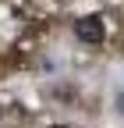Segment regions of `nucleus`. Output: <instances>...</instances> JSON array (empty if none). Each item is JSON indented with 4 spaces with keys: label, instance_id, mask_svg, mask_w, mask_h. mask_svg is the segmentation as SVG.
I'll list each match as a JSON object with an SVG mask.
<instances>
[{
    "label": "nucleus",
    "instance_id": "1",
    "mask_svg": "<svg viewBox=\"0 0 124 128\" xmlns=\"http://www.w3.org/2000/svg\"><path fill=\"white\" fill-rule=\"evenodd\" d=\"M74 36H78L82 43H89V46H99L106 39V25H103L99 14H85V18L74 22Z\"/></svg>",
    "mask_w": 124,
    "mask_h": 128
},
{
    "label": "nucleus",
    "instance_id": "2",
    "mask_svg": "<svg viewBox=\"0 0 124 128\" xmlns=\"http://www.w3.org/2000/svg\"><path fill=\"white\" fill-rule=\"evenodd\" d=\"M117 107H121V110H124V92H121V96H117Z\"/></svg>",
    "mask_w": 124,
    "mask_h": 128
},
{
    "label": "nucleus",
    "instance_id": "3",
    "mask_svg": "<svg viewBox=\"0 0 124 128\" xmlns=\"http://www.w3.org/2000/svg\"><path fill=\"white\" fill-rule=\"evenodd\" d=\"M53 128H71V124H53Z\"/></svg>",
    "mask_w": 124,
    "mask_h": 128
}]
</instances>
